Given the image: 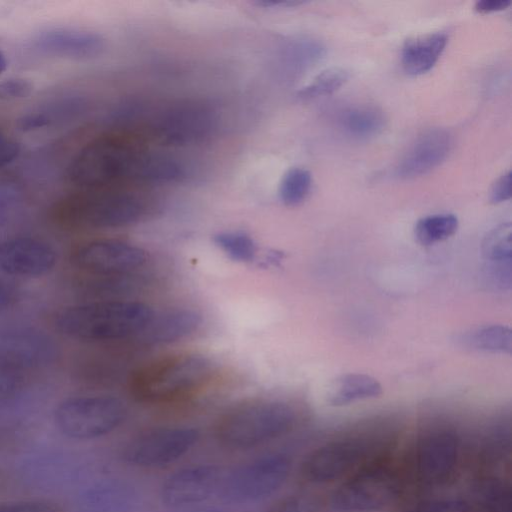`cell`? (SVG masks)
<instances>
[{
    "label": "cell",
    "instance_id": "obj_4",
    "mask_svg": "<svg viewBox=\"0 0 512 512\" xmlns=\"http://www.w3.org/2000/svg\"><path fill=\"white\" fill-rule=\"evenodd\" d=\"M211 372L212 364L203 355L174 354L138 368L130 379V392L143 403H168L199 388Z\"/></svg>",
    "mask_w": 512,
    "mask_h": 512
},
{
    "label": "cell",
    "instance_id": "obj_8",
    "mask_svg": "<svg viewBox=\"0 0 512 512\" xmlns=\"http://www.w3.org/2000/svg\"><path fill=\"white\" fill-rule=\"evenodd\" d=\"M291 468L283 454H268L224 472L219 496L238 503L253 502L277 491Z\"/></svg>",
    "mask_w": 512,
    "mask_h": 512
},
{
    "label": "cell",
    "instance_id": "obj_31",
    "mask_svg": "<svg viewBox=\"0 0 512 512\" xmlns=\"http://www.w3.org/2000/svg\"><path fill=\"white\" fill-rule=\"evenodd\" d=\"M0 512H64V510L53 501L36 499L0 503Z\"/></svg>",
    "mask_w": 512,
    "mask_h": 512
},
{
    "label": "cell",
    "instance_id": "obj_14",
    "mask_svg": "<svg viewBox=\"0 0 512 512\" xmlns=\"http://www.w3.org/2000/svg\"><path fill=\"white\" fill-rule=\"evenodd\" d=\"M56 262L55 249L41 239L19 236L0 242V270L8 275L42 276L50 272Z\"/></svg>",
    "mask_w": 512,
    "mask_h": 512
},
{
    "label": "cell",
    "instance_id": "obj_35",
    "mask_svg": "<svg viewBox=\"0 0 512 512\" xmlns=\"http://www.w3.org/2000/svg\"><path fill=\"white\" fill-rule=\"evenodd\" d=\"M20 153L19 144L0 131V169L14 162Z\"/></svg>",
    "mask_w": 512,
    "mask_h": 512
},
{
    "label": "cell",
    "instance_id": "obj_17",
    "mask_svg": "<svg viewBox=\"0 0 512 512\" xmlns=\"http://www.w3.org/2000/svg\"><path fill=\"white\" fill-rule=\"evenodd\" d=\"M30 337H17L0 346V399L20 393L40 358V346Z\"/></svg>",
    "mask_w": 512,
    "mask_h": 512
},
{
    "label": "cell",
    "instance_id": "obj_29",
    "mask_svg": "<svg viewBox=\"0 0 512 512\" xmlns=\"http://www.w3.org/2000/svg\"><path fill=\"white\" fill-rule=\"evenodd\" d=\"M483 251L494 265H510L512 258V229L510 223L495 227L486 236Z\"/></svg>",
    "mask_w": 512,
    "mask_h": 512
},
{
    "label": "cell",
    "instance_id": "obj_2",
    "mask_svg": "<svg viewBox=\"0 0 512 512\" xmlns=\"http://www.w3.org/2000/svg\"><path fill=\"white\" fill-rule=\"evenodd\" d=\"M156 205L155 196L137 189H79L55 201L49 217L57 227L70 231L117 228L141 221Z\"/></svg>",
    "mask_w": 512,
    "mask_h": 512
},
{
    "label": "cell",
    "instance_id": "obj_9",
    "mask_svg": "<svg viewBox=\"0 0 512 512\" xmlns=\"http://www.w3.org/2000/svg\"><path fill=\"white\" fill-rule=\"evenodd\" d=\"M199 440V431L188 426L148 429L132 437L124 446L125 462L140 468L170 465L189 453Z\"/></svg>",
    "mask_w": 512,
    "mask_h": 512
},
{
    "label": "cell",
    "instance_id": "obj_25",
    "mask_svg": "<svg viewBox=\"0 0 512 512\" xmlns=\"http://www.w3.org/2000/svg\"><path fill=\"white\" fill-rule=\"evenodd\" d=\"M458 218L449 213L434 214L417 221L414 234L422 245H432L451 237L458 229Z\"/></svg>",
    "mask_w": 512,
    "mask_h": 512
},
{
    "label": "cell",
    "instance_id": "obj_33",
    "mask_svg": "<svg viewBox=\"0 0 512 512\" xmlns=\"http://www.w3.org/2000/svg\"><path fill=\"white\" fill-rule=\"evenodd\" d=\"M33 90L32 84L22 78H10L0 81V100H15L28 97Z\"/></svg>",
    "mask_w": 512,
    "mask_h": 512
},
{
    "label": "cell",
    "instance_id": "obj_37",
    "mask_svg": "<svg viewBox=\"0 0 512 512\" xmlns=\"http://www.w3.org/2000/svg\"><path fill=\"white\" fill-rule=\"evenodd\" d=\"M510 4V0H479L475 4V10L479 13L497 12L506 9Z\"/></svg>",
    "mask_w": 512,
    "mask_h": 512
},
{
    "label": "cell",
    "instance_id": "obj_41",
    "mask_svg": "<svg viewBox=\"0 0 512 512\" xmlns=\"http://www.w3.org/2000/svg\"><path fill=\"white\" fill-rule=\"evenodd\" d=\"M186 512H223L215 508H194L190 507Z\"/></svg>",
    "mask_w": 512,
    "mask_h": 512
},
{
    "label": "cell",
    "instance_id": "obj_1",
    "mask_svg": "<svg viewBox=\"0 0 512 512\" xmlns=\"http://www.w3.org/2000/svg\"><path fill=\"white\" fill-rule=\"evenodd\" d=\"M67 177L80 190H97L130 183H178L187 177V170L173 155L106 135L91 140L77 152L68 165Z\"/></svg>",
    "mask_w": 512,
    "mask_h": 512
},
{
    "label": "cell",
    "instance_id": "obj_39",
    "mask_svg": "<svg viewBox=\"0 0 512 512\" xmlns=\"http://www.w3.org/2000/svg\"><path fill=\"white\" fill-rule=\"evenodd\" d=\"M7 214V204L3 197L0 195V225L4 222Z\"/></svg>",
    "mask_w": 512,
    "mask_h": 512
},
{
    "label": "cell",
    "instance_id": "obj_19",
    "mask_svg": "<svg viewBox=\"0 0 512 512\" xmlns=\"http://www.w3.org/2000/svg\"><path fill=\"white\" fill-rule=\"evenodd\" d=\"M200 323V315L187 308H172L157 314L153 312L135 338L148 345L171 343L193 333Z\"/></svg>",
    "mask_w": 512,
    "mask_h": 512
},
{
    "label": "cell",
    "instance_id": "obj_30",
    "mask_svg": "<svg viewBox=\"0 0 512 512\" xmlns=\"http://www.w3.org/2000/svg\"><path fill=\"white\" fill-rule=\"evenodd\" d=\"M266 512H325V503L319 495L297 492L276 499Z\"/></svg>",
    "mask_w": 512,
    "mask_h": 512
},
{
    "label": "cell",
    "instance_id": "obj_28",
    "mask_svg": "<svg viewBox=\"0 0 512 512\" xmlns=\"http://www.w3.org/2000/svg\"><path fill=\"white\" fill-rule=\"evenodd\" d=\"M349 79V72L340 67L328 68L320 72L309 84L298 92V97L311 100L334 93Z\"/></svg>",
    "mask_w": 512,
    "mask_h": 512
},
{
    "label": "cell",
    "instance_id": "obj_36",
    "mask_svg": "<svg viewBox=\"0 0 512 512\" xmlns=\"http://www.w3.org/2000/svg\"><path fill=\"white\" fill-rule=\"evenodd\" d=\"M17 299V291L10 283L0 280V312L11 307Z\"/></svg>",
    "mask_w": 512,
    "mask_h": 512
},
{
    "label": "cell",
    "instance_id": "obj_20",
    "mask_svg": "<svg viewBox=\"0 0 512 512\" xmlns=\"http://www.w3.org/2000/svg\"><path fill=\"white\" fill-rule=\"evenodd\" d=\"M337 129L345 136L365 141L378 136L386 126L384 112L372 104H351L335 116Z\"/></svg>",
    "mask_w": 512,
    "mask_h": 512
},
{
    "label": "cell",
    "instance_id": "obj_3",
    "mask_svg": "<svg viewBox=\"0 0 512 512\" xmlns=\"http://www.w3.org/2000/svg\"><path fill=\"white\" fill-rule=\"evenodd\" d=\"M153 314L134 301H86L60 310L55 328L64 336L84 342H109L136 337Z\"/></svg>",
    "mask_w": 512,
    "mask_h": 512
},
{
    "label": "cell",
    "instance_id": "obj_18",
    "mask_svg": "<svg viewBox=\"0 0 512 512\" xmlns=\"http://www.w3.org/2000/svg\"><path fill=\"white\" fill-rule=\"evenodd\" d=\"M34 48L42 54L69 59H91L105 49V41L98 33L71 29L50 28L33 39Z\"/></svg>",
    "mask_w": 512,
    "mask_h": 512
},
{
    "label": "cell",
    "instance_id": "obj_32",
    "mask_svg": "<svg viewBox=\"0 0 512 512\" xmlns=\"http://www.w3.org/2000/svg\"><path fill=\"white\" fill-rule=\"evenodd\" d=\"M406 512H469V507L457 499H434L419 502Z\"/></svg>",
    "mask_w": 512,
    "mask_h": 512
},
{
    "label": "cell",
    "instance_id": "obj_38",
    "mask_svg": "<svg viewBox=\"0 0 512 512\" xmlns=\"http://www.w3.org/2000/svg\"><path fill=\"white\" fill-rule=\"evenodd\" d=\"M256 4L262 7H294L303 4V2L294 0H264L258 1Z\"/></svg>",
    "mask_w": 512,
    "mask_h": 512
},
{
    "label": "cell",
    "instance_id": "obj_11",
    "mask_svg": "<svg viewBox=\"0 0 512 512\" xmlns=\"http://www.w3.org/2000/svg\"><path fill=\"white\" fill-rule=\"evenodd\" d=\"M399 487V480L390 468L369 466L340 486L331 504L338 511L376 510L396 498Z\"/></svg>",
    "mask_w": 512,
    "mask_h": 512
},
{
    "label": "cell",
    "instance_id": "obj_40",
    "mask_svg": "<svg viewBox=\"0 0 512 512\" xmlns=\"http://www.w3.org/2000/svg\"><path fill=\"white\" fill-rule=\"evenodd\" d=\"M6 68H7V59H6L4 52L0 48V74L3 73L6 70Z\"/></svg>",
    "mask_w": 512,
    "mask_h": 512
},
{
    "label": "cell",
    "instance_id": "obj_26",
    "mask_svg": "<svg viewBox=\"0 0 512 512\" xmlns=\"http://www.w3.org/2000/svg\"><path fill=\"white\" fill-rule=\"evenodd\" d=\"M312 177L308 170L293 167L286 171L279 185V198L286 206H297L309 195Z\"/></svg>",
    "mask_w": 512,
    "mask_h": 512
},
{
    "label": "cell",
    "instance_id": "obj_10",
    "mask_svg": "<svg viewBox=\"0 0 512 512\" xmlns=\"http://www.w3.org/2000/svg\"><path fill=\"white\" fill-rule=\"evenodd\" d=\"M146 259L142 248L117 239L86 241L70 253L71 264L87 275L127 276L141 267Z\"/></svg>",
    "mask_w": 512,
    "mask_h": 512
},
{
    "label": "cell",
    "instance_id": "obj_6",
    "mask_svg": "<svg viewBox=\"0 0 512 512\" xmlns=\"http://www.w3.org/2000/svg\"><path fill=\"white\" fill-rule=\"evenodd\" d=\"M149 133L156 141L169 146H188L205 142L220 126V112L215 104L198 98H188L166 104L147 113Z\"/></svg>",
    "mask_w": 512,
    "mask_h": 512
},
{
    "label": "cell",
    "instance_id": "obj_5",
    "mask_svg": "<svg viewBox=\"0 0 512 512\" xmlns=\"http://www.w3.org/2000/svg\"><path fill=\"white\" fill-rule=\"evenodd\" d=\"M295 419L294 410L284 402L254 400L221 414L215 423L214 434L224 447L251 449L288 433Z\"/></svg>",
    "mask_w": 512,
    "mask_h": 512
},
{
    "label": "cell",
    "instance_id": "obj_16",
    "mask_svg": "<svg viewBox=\"0 0 512 512\" xmlns=\"http://www.w3.org/2000/svg\"><path fill=\"white\" fill-rule=\"evenodd\" d=\"M458 458V442L448 432H436L420 441L415 454V469L419 479L429 485L446 482L452 475Z\"/></svg>",
    "mask_w": 512,
    "mask_h": 512
},
{
    "label": "cell",
    "instance_id": "obj_12",
    "mask_svg": "<svg viewBox=\"0 0 512 512\" xmlns=\"http://www.w3.org/2000/svg\"><path fill=\"white\" fill-rule=\"evenodd\" d=\"M372 445L362 439H344L327 443L312 451L302 462L301 475L312 483L337 480L363 464Z\"/></svg>",
    "mask_w": 512,
    "mask_h": 512
},
{
    "label": "cell",
    "instance_id": "obj_34",
    "mask_svg": "<svg viewBox=\"0 0 512 512\" xmlns=\"http://www.w3.org/2000/svg\"><path fill=\"white\" fill-rule=\"evenodd\" d=\"M511 194V172L508 171L493 183L490 190V201L494 204H499L509 200Z\"/></svg>",
    "mask_w": 512,
    "mask_h": 512
},
{
    "label": "cell",
    "instance_id": "obj_15",
    "mask_svg": "<svg viewBox=\"0 0 512 512\" xmlns=\"http://www.w3.org/2000/svg\"><path fill=\"white\" fill-rule=\"evenodd\" d=\"M452 144V136L445 129L431 128L422 132L399 160L396 175L412 179L429 173L446 160Z\"/></svg>",
    "mask_w": 512,
    "mask_h": 512
},
{
    "label": "cell",
    "instance_id": "obj_27",
    "mask_svg": "<svg viewBox=\"0 0 512 512\" xmlns=\"http://www.w3.org/2000/svg\"><path fill=\"white\" fill-rule=\"evenodd\" d=\"M214 243L229 258L238 262H251L255 259L257 247L253 239L241 231H225L217 233Z\"/></svg>",
    "mask_w": 512,
    "mask_h": 512
},
{
    "label": "cell",
    "instance_id": "obj_21",
    "mask_svg": "<svg viewBox=\"0 0 512 512\" xmlns=\"http://www.w3.org/2000/svg\"><path fill=\"white\" fill-rule=\"evenodd\" d=\"M447 42L448 36L442 31L407 39L401 49L403 70L412 76L428 72L439 60Z\"/></svg>",
    "mask_w": 512,
    "mask_h": 512
},
{
    "label": "cell",
    "instance_id": "obj_7",
    "mask_svg": "<svg viewBox=\"0 0 512 512\" xmlns=\"http://www.w3.org/2000/svg\"><path fill=\"white\" fill-rule=\"evenodd\" d=\"M125 417L124 404L106 395L70 397L59 403L54 412L58 430L75 440L105 436L117 429Z\"/></svg>",
    "mask_w": 512,
    "mask_h": 512
},
{
    "label": "cell",
    "instance_id": "obj_22",
    "mask_svg": "<svg viewBox=\"0 0 512 512\" xmlns=\"http://www.w3.org/2000/svg\"><path fill=\"white\" fill-rule=\"evenodd\" d=\"M382 394V386L370 375L349 373L335 378L328 388V402L332 406L376 398Z\"/></svg>",
    "mask_w": 512,
    "mask_h": 512
},
{
    "label": "cell",
    "instance_id": "obj_24",
    "mask_svg": "<svg viewBox=\"0 0 512 512\" xmlns=\"http://www.w3.org/2000/svg\"><path fill=\"white\" fill-rule=\"evenodd\" d=\"M464 343L474 350L511 354L512 330L504 325H486L467 333Z\"/></svg>",
    "mask_w": 512,
    "mask_h": 512
},
{
    "label": "cell",
    "instance_id": "obj_23",
    "mask_svg": "<svg viewBox=\"0 0 512 512\" xmlns=\"http://www.w3.org/2000/svg\"><path fill=\"white\" fill-rule=\"evenodd\" d=\"M510 486L495 477L478 480L472 489V497L484 512H512Z\"/></svg>",
    "mask_w": 512,
    "mask_h": 512
},
{
    "label": "cell",
    "instance_id": "obj_13",
    "mask_svg": "<svg viewBox=\"0 0 512 512\" xmlns=\"http://www.w3.org/2000/svg\"><path fill=\"white\" fill-rule=\"evenodd\" d=\"M224 472L212 464L182 468L163 482L160 489L162 502L173 508H189L219 495Z\"/></svg>",
    "mask_w": 512,
    "mask_h": 512
}]
</instances>
